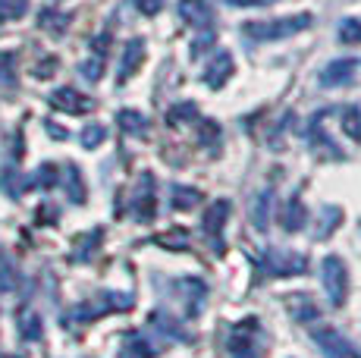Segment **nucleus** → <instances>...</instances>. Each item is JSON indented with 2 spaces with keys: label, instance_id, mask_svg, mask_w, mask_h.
Instances as JSON below:
<instances>
[{
  "label": "nucleus",
  "instance_id": "5701e85b",
  "mask_svg": "<svg viewBox=\"0 0 361 358\" xmlns=\"http://www.w3.org/2000/svg\"><path fill=\"white\" fill-rule=\"evenodd\" d=\"M57 183V167L54 163H41V170L29 179V185H38V189H54Z\"/></svg>",
  "mask_w": 361,
  "mask_h": 358
},
{
  "label": "nucleus",
  "instance_id": "412c9836",
  "mask_svg": "<svg viewBox=\"0 0 361 358\" xmlns=\"http://www.w3.org/2000/svg\"><path fill=\"white\" fill-rule=\"evenodd\" d=\"M19 330H23L25 340H41V318L35 311H23V318H19Z\"/></svg>",
  "mask_w": 361,
  "mask_h": 358
},
{
  "label": "nucleus",
  "instance_id": "2f4dec72",
  "mask_svg": "<svg viewBox=\"0 0 361 358\" xmlns=\"http://www.w3.org/2000/svg\"><path fill=\"white\" fill-rule=\"evenodd\" d=\"M230 4H245V6H252V4H258V0H230Z\"/></svg>",
  "mask_w": 361,
  "mask_h": 358
},
{
  "label": "nucleus",
  "instance_id": "4be33fe9",
  "mask_svg": "<svg viewBox=\"0 0 361 358\" xmlns=\"http://www.w3.org/2000/svg\"><path fill=\"white\" fill-rule=\"evenodd\" d=\"M270 202H274V192H261L258 195V204H255V226H258V230H267V211H270Z\"/></svg>",
  "mask_w": 361,
  "mask_h": 358
},
{
  "label": "nucleus",
  "instance_id": "f257e3e1",
  "mask_svg": "<svg viewBox=\"0 0 361 358\" xmlns=\"http://www.w3.org/2000/svg\"><path fill=\"white\" fill-rule=\"evenodd\" d=\"M311 25V13H295V16H283V19H252V23H242L239 32L252 41H286L305 32Z\"/></svg>",
  "mask_w": 361,
  "mask_h": 358
},
{
  "label": "nucleus",
  "instance_id": "423d86ee",
  "mask_svg": "<svg viewBox=\"0 0 361 358\" xmlns=\"http://www.w3.org/2000/svg\"><path fill=\"white\" fill-rule=\"evenodd\" d=\"M142 60H145V41L142 38L126 41V47H123V60H120V70H116V82H129L132 75L138 73Z\"/></svg>",
  "mask_w": 361,
  "mask_h": 358
},
{
  "label": "nucleus",
  "instance_id": "cd10ccee",
  "mask_svg": "<svg viewBox=\"0 0 361 358\" xmlns=\"http://www.w3.org/2000/svg\"><path fill=\"white\" fill-rule=\"evenodd\" d=\"M173 120H198V107L189 104V101H185V104H176L173 107Z\"/></svg>",
  "mask_w": 361,
  "mask_h": 358
},
{
  "label": "nucleus",
  "instance_id": "dca6fc26",
  "mask_svg": "<svg viewBox=\"0 0 361 358\" xmlns=\"http://www.w3.org/2000/svg\"><path fill=\"white\" fill-rule=\"evenodd\" d=\"M339 123L349 132L352 142H361V110L358 107H343L339 110Z\"/></svg>",
  "mask_w": 361,
  "mask_h": 358
},
{
  "label": "nucleus",
  "instance_id": "f8f14e48",
  "mask_svg": "<svg viewBox=\"0 0 361 358\" xmlns=\"http://www.w3.org/2000/svg\"><path fill=\"white\" fill-rule=\"evenodd\" d=\"M305 220H308V214H305V204L302 198H293V202L286 204V211H283V230L286 233H298L305 226Z\"/></svg>",
  "mask_w": 361,
  "mask_h": 358
},
{
  "label": "nucleus",
  "instance_id": "6e6552de",
  "mask_svg": "<svg viewBox=\"0 0 361 358\" xmlns=\"http://www.w3.org/2000/svg\"><path fill=\"white\" fill-rule=\"evenodd\" d=\"M179 16L192 23L195 29H207L214 23V10L207 0H179Z\"/></svg>",
  "mask_w": 361,
  "mask_h": 358
},
{
  "label": "nucleus",
  "instance_id": "1a4fd4ad",
  "mask_svg": "<svg viewBox=\"0 0 361 358\" xmlns=\"http://www.w3.org/2000/svg\"><path fill=\"white\" fill-rule=\"evenodd\" d=\"M230 75H233V57L226 51H220L217 57L211 60V66L204 70V85H211V88H224L226 82H230Z\"/></svg>",
  "mask_w": 361,
  "mask_h": 358
},
{
  "label": "nucleus",
  "instance_id": "f03ea898",
  "mask_svg": "<svg viewBox=\"0 0 361 358\" xmlns=\"http://www.w3.org/2000/svg\"><path fill=\"white\" fill-rule=\"evenodd\" d=\"M321 280H324V292L333 308H339L345 302L349 292V271H345V261L339 254H327L321 261Z\"/></svg>",
  "mask_w": 361,
  "mask_h": 358
},
{
  "label": "nucleus",
  "instance_id": "ddd939ff",
  "mask_svg": "<svg viewBox=\"0 0 361 358\" xmlns=\"http://www.w3.org/2000/svg\"><path fill=\"white\" fill-rule=\"evenodd\" d=\"M116 123H120V129L129 135L148 132V116H142L138 110H120V113H116Z\"/></svg>",
  "mask_w": 361,
  "mask_h": 358
},
{
  "label": "nucleus",
  "instance_id": "4468645a",
  "mask_svg": "<svg viewBox=\"0 0 361 358\" xmlns=\"http://www.w3.org/2000/svg\"><path fill=\"white\" fill-rule=\"evenodd\" d=\"M0 185H4V192H6L10 198H19V195H23V189H25L29 183L19 176L16 163H10V167H4V173H0Z\"/></svg>",
  "mask_w": 361,
  "mask_h": 358
},
{
  "label": "nucleus",
  "instance_id": "c756f323",
  "mask_svg": "<svg viewBox=\"0 0 361 358\" xmlns=\"http://www.w3.org/2000/svg\"><path fill=\"white\" fill-rule=\"evenodd\" d=\"M54 70H57V60L47 57V60H44V66H35V75H38V79H47V75H51Z\"/></svg>",
  "mask_w": 361,
  "mask_h": 358
},
{
  "label": "nucleus",
  "instance_id": "39448f33",
  "mask_svg": "<svg viewBox=\"0 0 361 358\" xmlns=\"http://www.w3.org/2000/svg\"><path fill=\"white\" fill-rule=\"evenodd\" d=\"M51 104L60 110V113H88V110L94 107L92 98H85L82 92H75V88H57V92L51 94Z\"/></svg>",
  "mask_w": 361,
  "mask_h": 358
},
{
  "label": "nucleus",
  "instance_id": "7ed1b4c3",
  "mask_svg": "<svg viewBox=\"0 0 361 358\" xmlns=\"http://www.w3.org/2000/svg\"><path fill=\"white\" fill-rule=\"evenodd\" d=\"M314 342L327 358H361V352L333 327H314Z\"/></svg>",
  "mask_w": 361,
  "mask_h": 358
},
{
  "label": "nucleus",
  "instance_id": "9b49d317",
  "mask_svg": "<svg viewBox=\"0 0 361 358\" xmlns=\"http://www.w3.org/2000/svg\"><path fill=\"white\" fill-rule=\"evenodd\" d=\"M63 176H66V195H69V202H73V204H85L88 192H85V179H82V170L75 167V163H66Z\"/></svg>",
  "mask_w": 361,
  "mask_h": 358
},
{
  "label": "nucleus",
  "instance_id": "bb28decb",
  "mask_svg": "<svg viewBox=\"0 0 361 358\" xmlns=\"http://www.w3.org/2000/svg\"><path fill=\"white\" fill-rule=\"evenodd\" d=\"M79 73L85 75V79L98 82V79H101V73H104V63H101V57H92V60H85V63L79 66Z\"/></svg>",
  "mask_w": 361,
  "mask_h": 358
},
{
  "label": "nucleus",
  "instance_id": "6ab92c4d",
  "mask_svg": "<svg viewBox=\"0 0 361 358\" xmlns=\"http://www.w3.org/2000/svg\"><path fill=\"white\" fill-rule=\"evenodd\" d=\"M336 32L339 41H345V44H361V19H343Z\"/></svg>",
  "mask_w": 361,
  "mask_h": 358
},
{
  "label": "nucleus",
  "instance_id": "7c9ffc66",
  "mask_svg": "<svg viewBox=\"0 0 361 358\" xmlns=\"http://www.w3.org/2000/svg\"><path fill=\"white\" fill-rule=\"evenodd\" d=\"M47 132H51V135H57V139H66V129L54 126V123H47Z\"/></svg>",
  "mask_w": 361,
  "mask_h": 358
},
{
  "label": "nucleus",
  "instance_id": "c85d7f7f",
  "mask_svg": "<svg viewBox=\"0 0 361 358\" xmlns=\"http://www.w3.org/2000/svg\"><path fill=\"white\" fill-rule=\"evenodd\" d=\"M135 6L145 13V16H157L164 6V0H135Z\"/></svg>",
  "mask_w": 361,
  "mask_h": 358
},
{
  "label": "nucleus",
  "instance_id": "9d476101",
  "mask_svg": "<svg viewBox=\"0 0 361 358\" xmlns=\"http://www.w3.org/2000/svg\"><path fill=\"white\" fill-rule=\"evenodd\" d=\"M226 220H230V202H214L211 208H207L204 220H201V226H204V233L214 239V245H217L220 233H224Z\"/></svg>",
  "mask_w": 361,
  "mask_h": 358
},
{
  "label": "nucleus",
  "instance_id": "a878e982",
  "mask_svg": "<svg viewBox=\"0 0 361 358\" xmlns=\"http://www.w3.org/2000/svg\"><path fill=\"white\" fill-rule=\"evenodd\" d=\"M198 139L204 144H214L220 139V126L214 120H201V129H198Z\"/></svg>",
  "mask_w": 361,
  "mask_h": 358
},
{
  "label": "nucleus",
  "instance_id": "b1692460",
  "mask_svg": "<svg viewBox=\"0 0 361 358\" xmlns=\"http://www.w3.org/2000/svg\"><path fill=\"white\" fill-rule=\"evenodd\" d=\"M104 135H107V129L101 126V123H92V126L82 129V148H98L104 142Z\"/></svg>",
  "mask_w": 361,
  "mask_h": 358
},
{
  "label": "nucleus",
  "instance_id": "393cba45",
  "mask_svg": "<svg viewBox=\"0 0 361 358\" xmlns=\"http://www.w3.org/2000/svg\"><path fill=\"white\" fill-rule=\"evenodd\" d=\"M343 223V214H339V208H327L324 211V223H321V230H317V236H330L333 230H336V226Z\"/></svg>",
  "mask_w": 361,
  "mask_h": 358
},
{
  "label": "nucleus",
  "instance_id": "aec40b11",
  "mask_svg": "<svg viewBox=\"0 0 361 358\" xmlns=\"http://www.w3.org/2000/svg\"><path fill=\"white\" fill-rule=\"evenodd\" d=\"M38 23L44 25V29H51V32H63L69 25V16L66 13H57V10H41Z\"/></svg>",
  "mask_w": 361,
  "mask_h": 358
},
{
  "label": "nucleus",
  "instance_id": "a211bd4d",
  "mask_svg": "<svg viewBox=\"0 0 361 358\" xmlns=\"http://www.w3.org/2000/svg\"><path fill=\"white\" fill-rule=\"evenodd\" d=\"M25 10H29V0H0V23L23 19Z\"/></svg>",
  "mask_w": 361,
  "mask_h": 358
},
{
  "label": "nucleus",
  "instance_id": "f3484780",
  "mask_svg": "<svg viewBox=\"0 0 361 358\" xmlns=\"http://www.w3.org/2000/svg\"><path fill=\"white\" fill-rule=\"evenodd\" d=\"M201 202V192L198 189H189V185H173V208L176 211H185V208H195Z\"/></svg>",
  "mask_w": 361,
  "mask_h": 358
},
{
  "label": "nucleus",
  "instance_id": "2eb2a0df",
  "mask_svg": "<svg viewBox=\"0 0 361 358\" xmlns=\"http://www.w3.org/2000/svg\"><path fill=\"white\" fill-rule=\"evenodd\" d=\"M0 88H16V54L0 51Z\"/></svg>",
  "mask_w": 361,
  "mask_h": 358
},
{
  "label": "nucleus",
  "instance_id": "0eeeda50",
  "mask_svg": "<svg viewBox=\"0 0 361 358\" xmlns=\"http://www.w3.org/2000/svg\"><path fill=\"white\" fill-rule=\"evenodd\" d=\"M355 66H358V60H333V63L324 66L317 79H321V85H324V88L349 85L352 75H355Z\"/></svg>",
  "mask_w": 361,
  "mask_h": 358
},
{
  "label": "nucleus",
  "instance_id": "20e7f679",
  "mask_svg": "<svg viewBox=\"0 0 361 358\" xmlns=\"http://www.w3.org/2000/svg\"><path fill=\"white\" fill-rule=\"evenodd\" d=\"M264 267H267V273H274V277H298V273H305L308 267H305V254H293V252H276L270 249L264 254Z\"/></svg>",
  "mask_w": 361,
  "mask_h": 358
}]
</instances>
